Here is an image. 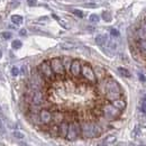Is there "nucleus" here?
<instances>
[{"mask_svg": "<svg viewBox=\"0 0 146 146\" xmlns=\"http://www.w3.org/2000/svg\"><path fill=\"white\" fill-rule=\"evenodd\" d=\"M105 97L107 100H109L110 102L121 98V89L120 86L118 84V82H116L113 79H109L105 81Z\"/></svg>", "mask_w": 146, "mask_h": 146, "instance_id": "obj_1", "label": "nucleus"}, {"mask_svg": "<svg viewBox=\"0 0 146 146\" xmlns=\"http://www.w3.org/2000/svg\"><path fill=\"white\" fill-rule=\"evenodd\" d=\"M81 134L86 138H94L99 137L102 133L101 127L93 121H83L81 125Z\"/></svg>", "mask_w": 146, "mask_h": 146, "instance_id": "obj_2", "label": "nucleus"}, {"mask_svg": "<svg viewBox=\"0 0 146 146\" xmlns=\"http://www.w3.org/2000/svg\"><path fill=\"white\" fill-rule=\"evenodd\" d=\"M37 70H38L39 73L44 76V79L47 80V81H52V80L55 79V74H54V72H53V70H52V68H51L50 61H44V62H42V63L38 65Z\"/></svg>", "mask_w": 146, "mask_h": 146, "instance_id": "obj_3", "label": "nucleus"}, {"mask_svg": "<svg viewBox=\"0 0 146 146\" xmlns=\"http://www.w3.org/2000/svg\"><path fill=\"white\" fill-rule=\"evenodd\" d=\"M101 112H102V115L107 118V119H109V120H113V119H116V118H118L119 116H120V110H118L112 104H106V105H104V107L101 108Z\"/></svg>", "mask_w": 146, "mask_h": 146, "instance_id": "obj_4", "label": "nucleus"}, {"mask_svg": "<svg viewBox=\"0 0 146 146\" xmlns=\"http://www.w3.org/2000/svg\"><path fill=\"white\" fill-rule=\"evenodd\" d=\"M81 134V126L78 121H72L69 124V128H68V134L66 137L69 141H74L78 138V136Z\"/></svg>", "mask_w": 146, "mask_h": 146, "instance_id": "obj_5", "label": "nucleus"}, {"mask_svg": "<svg viewBox=\"0 0 146 146\" xmlns=\"http://www.w3.org/2000/svg\"><path fill=\"white\" fill-rule=\"evenodd\" d=\"M31 83L34 88V90H40L44 84H45V79L44 76L39 73L38 70H35L32 74V79H31Z\"/></svg>", "mask_w": 146, "mask_h": 146, "instance_id": "obj_6", "label": "nucleus"}, {"mask_svg": "<svg viewBox=\"0 0 146 146\" xmlns=\"http://www.w3.org/2000/svg\"><path fill=\"white\" fill-rule=\"evenodd\" d=\"M50 64H51V68L53 70L55 75H60V76H63L65 74V69L63 66V63H62V60L58 58V57H54L50 61Z\"/></svg>", "mask_w": 146, "mask_h": 146, "instance_id": "obj_7", "label": "nucleus"}, {"mask_svg": "<svg viewBox=\"0 0 146 146\" xmlns=\"http://www.w3.org/2000/svg\"><path fill=\"white\" fill-rule=\"evenodd\" d=\"M81 74L90 83H96L97 82V78L94 75V71H93V69L91 68L90 64H83L82 65V68H81Z\"/></svg>", "mask_w": 146, "mask_h": 146, "instance_id": "obj_8", "label": "nucleus"}, {"mask_svg": "<svg viewBox=\"0 0 146 146\" xmlns=\"http://www.w3.org/2000/svg\"><path fill=\"white\" fill-rule=\"evenodd\" d=\"M38 117H39V121L44 125H48L52 123L53 120V113L47 109H40L38 112Z\"/></svg>", "mask_w": 146, "mask_h": 146, "instance_id": "obj_9", "label": "nucleus"}, {"mask_svg": "<svg viewBox=\"0 0 146 146\" xmlns=\"http://www.w3.org/2000/svg\"><path fill=\"white\" fill-rule=\"evenodd\" d=\"M81 68H82V64L79 60H72V63H71V66H70V72L73 76L78 78L81 74Z\"/></svg>", "mask_w": 146, "mask_h": 146, "instance_id": "obj_10", "label": "nucleus"}, {"mask_svg": "<svg viewBox=\"0 0 146 146\" xmlns=\"http://www.w3.org/2000/svg\"><path fill=\"white\" fill-rule=\"evenodd\" d=\"M31 99H32V102L33 105L35 106H39L43 104L44 101V94L40 90H34L33 91V94L31 96Z\"/></svg>", "mask_w": 146, "mask_h": 146, "instance_id": "obj_11", "label": "nucleus"}, {"mask_svg": "<svg viewBox=\"0 0 146 146\" xmlns=\"http://www.w3.org/2000/svg\"><path fill=\"white\" fill-rule=\"evenodd\" d=\"M68 128H69V123L63 120L61 124H58L57 126V134L61 136V137H66V134H68Z\"/></svg>", "mask_w": 146, "mask_h": 146, "instance_id": "obj_12", "label": "nucleus"}, {"mask_svg": "<svg viewBox=\"0 0 146 146\" xmlns=\"http://www.w3.org/2000/svg\"><path fill=\"white\" fill-rule=\"evenodd\" d=\"M109 42V37L107 36L106 34H99L98 36L96 37V43L99 45V46H105L107 45Z\"/></svg>", "mask_w": 146, "mask_h": 146, "instance_id": "obj_13", "label": "nucleus"}, {"mask_svg": "<svg viewBox=\"0 0 146 146\" xmlns=\"http://www.w3.org/2000/svg\"><path fill=\"white\" fill-rule=\"evenodd\" d=\"M111 104L117 108L118 110H120V111H123V110H125L126 108V101L125 100H123L121 98H119V99H116V100H113V101H111Z\"/></svg>", "mask_w": 146, "mask_h": 146, "instance_id": "obj_14", "label": "nucleus"}, {"mask_svg": "<svg viewBox=\"0 0 146 146\" xmlns=\"http://www.w3.org/2000/svg\"><path fill=\"white\" fill-rule=\"evenodd\" d=\"M93 71H94V75H96L97 80H104V78H105V75H106V71H105L104 68H101V66H96V68L93 69Z\"/></svg>", "mask_w": 146, "mask_h": 146, "instance_id": "obj_15", "label": "nucleus"}, {"mask_svg": "<svg viewBox=\"0 0 146 146\" xmlns=\"http://www.w3.org/2000/svg\"><path fill=\"white\" fill-rule=\"evenodd\" d=\"M137 48L141 52V54L146 56V39H138V42H137Z\"/></svg>", "mask_w": 146, "mask_h": 146, "instance_id": "obj_16", "label": "nucleus"}, {"mask_svg": "<svg viewBox=\"0 0 146 146\" xmlns=\"http://www.w3.org/2000/svg\"><path fill=\"white\" fill-rule=\"evenodd\" d=\"M61 60H62L63 66H64V69H65V72L70 71V66H71V63H72V58L69 57V56H64V57L61 58Z\"/></svg>", "mask_w": 146, "mask_h": 146, "instance_id": "obj_17", "label": "nucleus"}, {"mask_svg": "<svg viewBox=\"0 0 146 146\" xmlns=\"http://www.w3.org/2000/svg\"><path fill=\"white\" fill-rule=\"evenodd\" d=\"M63 120H64V115L62 112L56 111V112L53 113V120L52 121H54L55 124H61Z\"/></svg>", "mask_w": 146, "mask_h": 146, "instance_id": "obj_18", "label": "nucleus"}, {"mask_svg": "<svg viewBox=\"0 0 146 146\" xmlns=\"http://www.w3.org/2000/svg\"><path fill=\"white\" fill-rule=\"evenodd\" d=\"M60 47L62 50H65V51H71V50H74L76 47V45L73 43H70V42H64V43L60 44Z\"/></svg>", "mask_w": 146, "mask_h": 146, "instance_id": "obj_19", "label": "nucleus"}, {"mask_svg": "<svg viewBox=\"0 0 146 146\" xmlns=\"http://www.w3.org/2000/svg\"><path fill=\"white\" fill-rule=\"evenodd\" d=\"M11 21H13L15 25H20V24H23L24 18H23V16H20V15H13V16H11Z\"/></svg>", "mask_w": 146, "mask_h": 146, "instance_id": "obj_20", "label": "nucleus"}, {"mask_svg": "<svg viewBox=\"0 0 146 146\" xmlns=\"http://www.w3.org/2000/svg\"><path fill=\"white\" fill-rule=\"evenodd\" d=\"M118 72H119V74L121 75V76H124V78H130L131 76V74H130V72L128 71L126 68H118Z\"/></svg>", "mask_w": 146, "mask_h": 146, "instance_id": "obj_21", "label": "nucleus"}, {"mask_svg": "<svg viewBox=\"0 0 146 146\" xmlns=\"http://www.w3.org/2000/svg\"><path fill=\"white\" fill-rule=\"evenodd\" d=\"M137 36L139 39H146V28L141 27L137 29Z\"/></svg>", "mask_w": 146, "mask_h": 146, "instance_id": "obj_22", "label": "nucleus"}, {"mask_svg": "<svg viewBox=\"0 0 146 146\" xmlns=\"http://www.w3.org/2000/svg\"><path fill=\"white\" fill-rule=\"evenodd\" d=\"M21 46H23V43L19 39H14L13 43H11V47L14 50H19V48H21Z\"/></svg>", "mask_w": 146, "mask_h": 146, "instance_id": "obj_23", "label": "nucleus"}, {"mask_svg": "<svg viewBox=\"0 0 146 146\" xmlns=\"http://www.w3.org/2000/svg\"><path fill=\"white\" fill-rule=\"evenodd\" d=\"M102 19L105 21L109 23V21H111V19H112V16H111V14H110L109 11H104L102 13Z\"/></svg>", "mask_w": 146, "mask_h": 146, "instance_id": "obj_24", "label": "nucleus"}, {"mask_svg": "<svg viewBox=\"0 0 146 146\" xmlns=\"http://www.w3.org/2000/svg\"><path fill=\"white\" fill-rule=\"evenodd\" d=\"M139 124H141L142 127L146 128V113L142 112V115L139 116Z\"/></svg>", "mask_w": 146, "mask_h": 146, "instance_id": "obj_25", "label": "nucleus"}, {"mask_svg": "<svg viewBox=\"0 0 146 146\" xmlns=\"http://www.w3.org/2000/svg\"><path fill=\"white\" fill-rule=\"evenodd\" d=\"M107 145L108 144H112V143H115L116 142V136H112V135H110V136H108V137H106L105 138V141H104Z\"/></svg>", "mask_w": 146, "mask_h": 146, "instance_id": "obj_26", "label": "nucleus"}, {"mask_svg": "<svg viewBox=\"0 0 146 146\" xmlns=\"http://www.w3.org/2000/svg\"><path fill=\"white\" fill-rule=\"evenodd\" d=\"M0 37L3 38V39H10V38L13 37V35H11L10 32H2V33L0 34Z\"/></svg>", "mask_w": 146, "mask_h": 146, "instance_id": "obj_27", "label": "nucleus"}, {"mask_svg": "<svg viewBox=\"0 0 146 146\" xmlns=\"http://www.w3.org/2000/svg\"><path fill=\"white\" fill-rule=\"evenodd\" d=\"M89 20L91 21V23H99V20H100V17L98 16V15H96V14H92L91 16L89 17Z\"/></svg>", "mask_w": 146, "mask_h": 146, "instance_id": "obj_28", "label": "nucleus"}, {"mask_svg": "<svg viewBox=\"0 0 146 146\" xmlns=\"http://www.w3.org/2000/svg\"><path fill=\"white\" fill-rule=\"evenodd\" d=\"M73 14H74L76 17H80V18L83 17V13H82L81 10H79V9H74V10H73Z\"/></svg>", "mask_w": 146, "mask_h": 146, "instance_id": "obj_29", "label": "nucleus"}, {"mask_svg": "<svg viewBox=\"0 0 146 146\" xmlns=\"http://www.w3.org/2000/svg\"><path fill=\"white\" fill-rule=\"evenodd\" d=\"M14 136H15L16 138H20V139H21V138H24V136H25V135H24L23 133L18 131V130H15V131H14Z\"/></svg>", "mask_w": 146, "mask_h": 146, "instance_id": "obj_30", "label": "nucleus"}, {"mask_svg": "<svg viewBox=\"0 0 146 146\" xmlns=\"http://www.w3.org/2000/svg\"><path fill=\"white\" fill-rule=\"evenodd\" d=\"M141 135V130H139V127L138 126H136L135 129H134V131H133V136H135V137H138Z\"/></svg>", "mask_w": 146, "mask_h": 146, "instance_id": "obj_31", "label": "nucleus"}, {"mask_svg": "<svg viewBox=\"0 0 146 146\" xmlns=\"http://www.w3.org/2000/svg\"><path fill=\"white\" fill-rule=\"evenodd\" d=\"M11 74H13V76H17L19 74V69L17 66H14V68L11 69Z\"/></svg>", "mask_w": 146, "mask_h": 146, "instance_id": "obj_32", "label": "nucleus"}, {"mask_svg": "<svg viewBox=\"0 0 146 146\" xmlns=\"http://www.w3.org/2000/svg\"><path fill=\"white\" fill-rule=\"evenodd\" d=\"M110 35L113 37H118L119 36V32L117 31V29H115V28H112L111 31H110Z\"/></svg>", "mask_w": 146, "mask_h": 146, "instance_id": "obj_33", "label": "nucleus"}, {"mask_svg": "<svg viewBox=\"0 0 146 146\" xmlns=\"http://www.w3.org/2000/svg\"><path fill=\"white\" fill-rule=\"evenodd\" d=\"M27 3H28V6H36L37 0H27Z\"/></svg>", "mask_w": 146, "mask_h": 146, "instance_id": "obj_34", "label": "nucleus"}, {"mask_svg": "<svg viewBox=\"0 0 146 146\" xmlns=\"http://www.w3.org/2000/svg\"><path fill=\"white\" fill-rule=\"evenodd\" d=\"M19 35H20V36H26V35H27V31L24 29V28L20 29V31H19Z\"/></svg>", "mask_w": 146, "mask_h": 146, "instance_id": "obj_35", "label": "nucleus"}, {"mask_svg": "<svg viewBox=\"0 0 146 146\" xmlns=\"http://www.w3.org/2000/svg\"><path fill=\"white\" fill-rule=\"evenodd\" d=\"M141 110H142L143 113H146V104L142 102V105H141Z\"/></svg>", "mask_w": 146, "mask_h": 146, "instance_id": "obj_36", "label": "nucleus"}, {"mask_svg": "<svg viewBox=\"0 0 146 146\" xmlns=\"http://www.w3.org/2000/svg\"><path fill=\"white\" fill-rule=\"evenodd\" d=\"M138 78H139V80L142 81V82H145L146 81V78H145V75H143L142 73H138Z\"/></svg>", "mask_w": 146, "mask_h": 146, "instance_id": "obj_37", "label": "nucleus"}, {"mask_svg": "<svg viewBox=\"0 0 146 146\" xmlns=\"http://www.w3.org/2000/svg\"><path fill=\"white\" fill-rule=\"evenodd\" d=\"M143 102L146 104V94H144V97H143Z\"/></svg>", "mask_w": 146, "mask_h": 146, "instance_id": "obj_38", "label": "nucleus"}, {"mask_svg": "<svg viewBox=\"0 0 146 146\" xmlns=\"http://www.w3.org/2000/svg\"><path fill=\"white\" fill-rule=\"evenodd\" d=\"M144 28H146V18H145V21H144V26H143Z\"/></svg>", "mask_w": 146, "mask_h": 146, "instance_id": "obj_39", "label": "nucleus"}, {"mask_svg": "<svg viewBox=\"0 0 146 146\" xmlns=\"http://www.w3.org/2000/svg\"><path fill=\"white\" fill-rule=\"evenodd\" d=\"M1 57H2V52L0 51V58H1Z\"/></svg>", "mask_w": 146, "mask_h": 146, "instance_id": "obj_40", "label": "nucleus"}, {"mask_svg": "<svg viewBox=\"0 0 146 146\" xmlns=\"http://www.w3.org/2000/svg\"><path fill=\"white\" fill-rule=\"evenodd\" d=\"M0 110H1V109H0Z\"/></svg>", "mask_w": 146, "mask_h": 146, "instance_id": "obj_41", "label": "nucleus"}]
</instances>
